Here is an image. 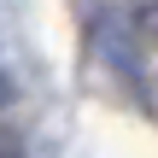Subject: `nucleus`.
Segmentation results:
<instances>
[{
	"mask_svg": "<svg viewBox=\"0 0 158 158\" xmlns=\"http://www.w3.org/2000/svg\"><path fill=\"white\" fill-rule=\"evenodd\" d=\"M6 106H12V76L0 70V111H6Z\"/></svg>",
	"mask_w": 158,
	"mask_h": 158,
	"instance_id": "1",
	"label": "nucleus"
},
{
	"mask_svg": "<svg viewBox=\"0 0 158 158\" xmlns=\"http://www.w3.org/2000/svg\"><path fill=\"white\" fill-rule=\"evenodd\" d=\"M0 158H18V152H12V147H0Z\"/></svg>",
	"mask_w": 158,
	"mask_h": 158,
	"instance_id": "2",
	"label": "nucleus"
}]
</instances>
